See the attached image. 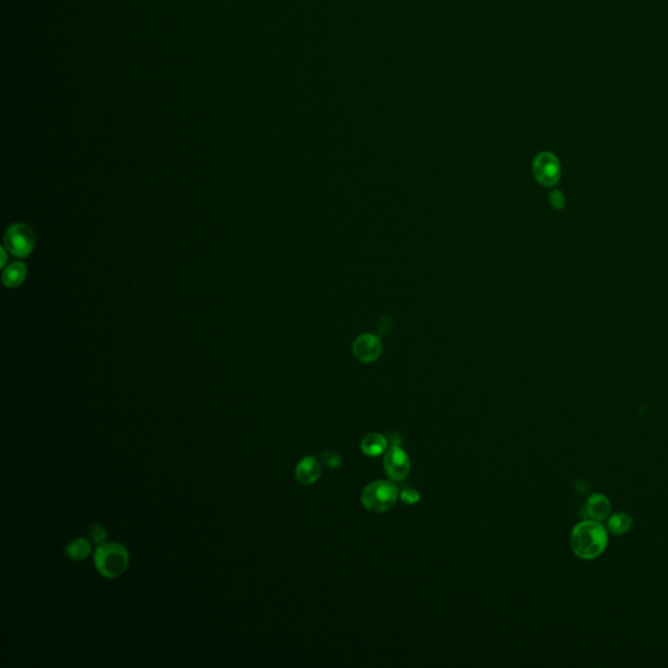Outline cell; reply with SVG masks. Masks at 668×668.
Here are the masks:
<instances>
[{
	"label": "cell",
	"mask_w": 668,
	"mask_h": 668,
	"mask_svg": "<svg viewBox=\"0 0 668 668\" xmlns=\"http://www.w3.org/2000/svg\"><path fill=\"white\" fill-rule=\"evenodd\" d=\"M608 546V530L596 520H585L577 523L571 534L573 554L583 560L599 558Z\"/></svg>",
	"instance_id": "1"
},
{
	"label": "cell",
	"mask_w": 668,
	"mask_h": 668,
	"mask_svg": "<svg viewBox=\"0 0 668 668\" xmlns=\"http://www.w3.org/2000/svg\"><path fill=\"white\" fill-rule=\"evenodd\" d=\"M130 555L125 547L119 543H108L98 547L94 552V565L97 571L108 578L121 577L127 571Z\"/></svg>",
	"instance_id": "2"
},
{
	"label": "cell",
	"mask_w": 668,
	"mask_h": 668,
	"mask_svg": "<svg viewBox=\"0 0 668 668\" xmlns=\"http://www.w3.org/2000/svg\"><path fill=\"white\" fill-rule=\"evenodd\" d=\"M398 498V489L389 480H376L365 487L362 492V503L365 509L384 513L390 509Z\"/></svg>",
	"instance_id": "3"
},
{
	"label": "cell",
	"mask_w": 668,
	"mask_h": 668,
	"mask_svg": "<svg viewBox=\"0 0 668 668\" xmlns=\"http://www.w3.org/2000/svg\"><path fill=\"white\" fill-rule=\"evenodd\" d=\"M34 232L25 223H14L6 232L4 247L14 257H28L34 250Z\"/></svg>",
	"instance_id": "4"
},
{
	"label": "cell",
	"mask_w": 668,
	"mask_h": 668,
	"mask_svg": "<svg viewBox=\"0 0 668 668\" xmlns=\"http://www.w3.org/2000/svg\"><path fill=\"white\" fill-rule=\"evenodd\" d=\"M533 174L536 182L542 185H555L560 179L559 159L549 152L539 153L533 162Z\"/></svg>",
	"instance_id": "5"
},
{
	"label": "cell",
	"mask_w": 668,
	"mask_h": 668,
	"mask_svg": "<svg viewBox=\"0 0 668 668\" xmlns=\"http://www.w3.org/2000/svg\"><path fill=\"white\" fill-rule=\"evenodd\" d=\"M384 469L392 480H403L412 469L407 454L400 447H392L384 458Z\"/></svg>",
	"instance_id": "6"
},
{
	"label": "cell",
	"mask_w": 668,
	"mask_h": 668,
	"mask_svg": "<svg viewBox=\"0 0 668 668\" xmlns=\"http://www.w3.org/2000/svg\"><path fill=\"white\" fill-rule=\"evenodd\" d=\"M383 345L376 336L365 333L359 336L352 343V352L359 362L371 363L381 355Z\"/></svg>",
	"instance_id": "7"
},
{
	"label": "cell",
	"mask_w": 668,
	"mask_h": 668,
	"mask_svg": "<svg viewBox=\"0 0 668 668\" xmlns=\"http://www.w3.org/2000/svg\"><path fill=\"white\" fill-rule=\"evenodd\" d=\"M320 475H321L320 463L315 457H305L296 465L295 478L301 485L304 486L312 485L320 478Z\"/></svg>",
	"instance_id": "8"
},
{
	"label": "cell",
	"mask_w": 668,
	"mask_h": 668,
	"mask_svg": "<svg viewBox=\"0 0 668 668\" xmlns=\"http://www.w3.org/2000/svg\"><path fill=\"white\" fill-rule=\"evenodd\" d=\"M585 509L587 516L596 521H605L611 514L609 498L603 494H593L587 498Z\"/></svg>",
	"instance_id": "9"
},
{
	"label": "cell",
	"mask_w": 668,
	"mask_h": 668,
	"mask_svg": "<svg viewBox=\"0 0 668 668\" xmlns=\"http://www.w3.org/2000/svg\"><path fill=\"white\" fill-rule=\"evenodd\" d=\"M387 448H388V440L384 435H380V434L367 435L361 443V449L368 457H377L383 454Z\"/></svg>",
	"instance_id": "10"
},
{
	"label": "cell",
	"mask_w": 668,
	"mask_h": 668,
	"mask_svg": "<svg viewBox=\"0 0 668 668\" xmlns=\"http://www.w3.org/2000/svg\"><path fill=\"white\" fill-rule=\"evenodd\" d=\"M26 265L24 263H12L3 272V282L7 287H17L25 281Z\"/></svg>",
	"instance_id": "11"
},
{
	"label": "cell",
	"mask_w": 668,
	"mask_h": 668,
	"mask_svg": "<svg viewBox=\"0 0 668 668\" xmlns=\"http://www.w3.org/2000/svg\"><path fill=\"white\" fill-rule=\"evenodd\" d=\"M632 517L627 513H615L607 521V530L614 535L627 534L632 527Z\"/></svg>",
	"instance_id": "12"
},
{
	"label": "cell",
	"mask_w": 668,
	"mask_h": 668,
	"mask_svg": "<svg viewBox=\"0 0 668 668\" xmlns=\"http://www.w3.org/2000/svg\"><path fill=\"white\" fill-rule=\"evenodd\" d=\"M90 552H92V546L85 538H77L72 542H70L68 546L65 547L67 556L76 561L86 559L90 555Z\"/></svg>",
	"instance_id": "13"
},
{
	"label": "cell",
	"mask_w": 668,
	"mask_h": 668,
	"mask_svg": "<svg viewBox=\"0 0 668 668\" xmlns=\"http://www.w3.org/2000/svg\"><path fill=\"white\" fill-rule=\"evenodd\" d=\"M89 535L92 538V540L94 543H98V545H102L106 538H108V534H106V529L98 523H94L90 526V530H89Z\"/></svg>",
	"instance_id": "14"
},
{
	"label": "cell",
	"mask_w": 668,
	"mask_h": 668,
	"mask_svg": "<svg viewBox=\"0 0 668 668\" xmlns=\"http://www.w3.org/2000/svg\"><path fill=\"white\" fill-rule=\"evenodd\" d=\"M401 500L405 504H407V505H414V504H416L421 500V495L415 489L406 488V489H403L401 492Z\"/></svg>",
	"instance_id": "15"
},
{
	"label": "cell",
	"mask_w": 668,
	"mask_h": 668,
	"mask_svg": "<svg viewBox=\"0 0 668 668\" xmlns=\"http://www.w3.org/2000/svg\"><path fill=\"white\" fill-rule=\"evenodd\" d=\"M323 458L329 467H332V469H337L341 466V457L338 454H336L334 452H325L323 454Z\"/></svg>",
	"instance_id": "16"
},
{
	"label": "cell",
	"mask_w": 668,
	"mask_h": 668,
	"mask_svg": "<svg viewBox=\"0 0 668 668\" xmlns=\"http://www.w3.org/2000/svg\"><path fill=\"white\" fill-rule=\"evenodd\" d=\"M549 201H551L552 207L556 208V209L564 207V204H565V199L563 197V194L560 192H552L549 196Z\"/></svg>",
	"instance_id": "17"
}]
</instances>
